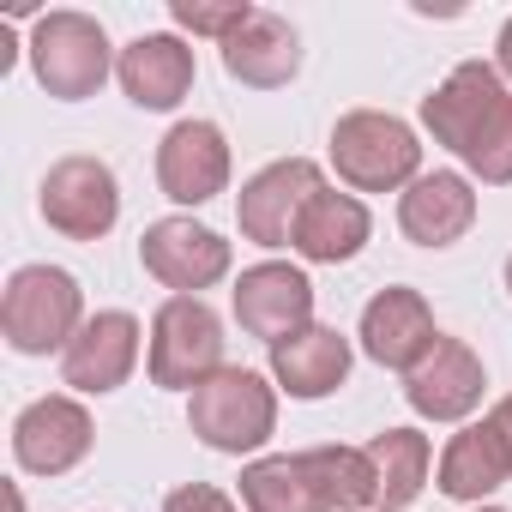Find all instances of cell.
<instances>
[{
    "instance_id": "6da1fadb",
    "label": "cell",
    "mask_w": 512,
    "mask_h": 512,
    "mask_svg": "<svg viewBox=\"0 0 512 512\" xmlns=\"http://www.w3.org/2000/svg\"><path fill=\"white\" fill-rule=\"evenodd\" d=\"M422 127L434 145H446L476 181L506 187L512 181V91L500 67L458 61L434 97H422Z\"/></svg>"
},
{
    "instance_id": "7a4b0ae2",
    "label": "cell",
    "mask_w": 512,
    "mask_h": 512,
    "mask_svg": "<svg viewBox=\"0 0 512 512\" xmlns=\"http://www.w3.org/2000/svg\"><path fill=\"white\" fill-rule=\"evenodd\" d=\"M187 428L211 446V452H260L278 428V392L253 374V368H217L205 386H193L187 404Z\"/></svg>"
},
{
    "instance_id": "3957f363",
    "label": "cell",
    "mask_w": 512,
    "mask_h": 512,
    "mask_svg": "<svg viewBox=\"0 0 512 512\" xmlns=\"http://www.w3.org/2000/svg\"><path fill=\"white\" fill-rule=\"evenodd\" d=\"M79 326H85V296H79L73 272H61V266L13 272L7 302H0V332H7V344L19 356H49V350L67 356Z\"/></svg>"
},
{
    "instance_id": "277c9868",
    "label": "cell",
    "mask_w": 512,
    "mask_h": 512,
    "mask_svg": "<svg viewBox=\"0 0 512 512\" xmlns=\"http://www.w3.org/2000/svg\"><path fill=\"white\" fill-rule=\"evenodd\" d=\"M332 163L356 193H392V187L416 181L422 145H416L410 121L380 115V109H350L332 127Z\"/></svg>"
},
{
    "instance_id": "5b68a950",
    "label": "cell",
    "mask_w": 512,
    "mask_h": 512,
    "mask_svg": "<svg viewBox=\"0 0 512 512\" xmlns=\"http://www.w3.org/2000/svg\"><path fill=\"white\" fill-rule=\"evenodd\" d=\"M109 37L91 13H43L31 25V73L49 97L61 103H79V97H97L103 79H109Z\"/></svg>"
},
{
    "instance_id": "8992f818",
    "label": "cell",
    "mask_w": 512,
    "mask_h": 512,
    "mask_svg": "<svg viewBox=\"0 0 512 512\" xmlns=\"http://www.w3.org/2000/svg\"><path fill=\"white\" fill-rule=\"evenodd\" d=\"M223 368V320L199 296H169L151 320V386L193 392Z\"/></svg>"
},
{
    "instance_id": "52a82bcc",
    "label": "cell",
    "mask_w": 512,
    "mask_h": 512,
    "mask_svg": "<svg viewBox=\"0 0 512 512\" xmlns=\"http://www.w3.org/2000/svg\"><path fill=\"white\" fill-rule=\"evenodd\" d=\"M37 205H43L49 229H61L67 241H103L121 217V187L103 157H61L43 175Z\"/></svg>"
},
{
    "instance_id": "ba28073f",
    "label": "cell",
    "mask_w": 512,
    "mask_h": 512,
    "mask_svg": "<svg viewBox=\"0 0 512 512\" xmlns=\"http://www.w3.org/2000/svg\"><path fill=\"white\" fill-rule=\"evenodd\" d=\"M139 266H145L163 290L199 296V290H211V284L229 272V241H223L217 229L193 223V217H163V223H151V229L139 235Z\"/></svg>"
},
{
    "instance_id": "9c48e42d",
    "label": "cell",
    "mask_w": 512,
    "mask_h": 512,
    "mask_svg": "<svg viewBox=\"0 0 512 512\" xmlns=\"http://www.w3.org/2000/svg\"><path fill=\"white\" fill-rule=\"evenodd\" d=\"M320 187H326L320 181V163H308V157L266 163L260 175L241 187V199H235L241 235L260 241V247H290V235H296V223H302V211H308V199Z\"/></svg>"
},
{
    "instance_id": "30bf717a",
    "label": "cell",
    "mask_w": 512,
    "mask_h": 512,
    "mask_svg": "<svg viewBox=\"0 0 512 512\" xmlns=\"http://www.w3.org/2000/svg\"><path fill=\"white\" fill-rule=\"evenodd\" d=\"M314 284L308 272L284 266V260H260V266H247L241 284H235V320L247 338H266V344H284L290 332L314 326Z\"/></svg>"
},
{
    "instance_id": "8fae6325",
    "label": "cell",
    "mask_w": 512,
    "mask_h": 512,
    "mask_svg": "<svg viewBox=\"0 0 512 512\" xmlns=\"http://www.w3.org/2000/svg\"><path fill=\"white\" fill-rule=\"evenodd\" d=\"M157 187L175 205H205L229 187V139L217 121H175L157 145Z\"/></svg>"
},
{
    "instance_id": "7c38bea8",
    "label": "cell",
    "mask_w": 512,
    "mask_h": 512,
    "mask_svg": "<svg viewBox=\"0 0 512 512\" xmlns=\"http://www.w3.org/2000/svg\"><path fill=\"white\" fill-rule=\"evenodd\" d=\"M91 440H97V428L79 398H37L13 422V458L31 476H67L91 452Z\"/></svg>"
},
{
    "instance_id": "4fadbf2b",
    "label": "cell",
    "mask_w": 512,
    "mask_h": 512,
    "mask_svg": "<svg viewBox=\"0 0 512 512\" xmlns=\"http://www.w3.org/2000/svg\"><path fill=\"white\" fill-rule=\"evenodd\" d=\"M482 362H476V350L470 344H458V338H446L440 332V344L404 374V398H410V410L416 416H428V422H464L476 404H482Z\"/></svg>"
},
{
    "instance_id": "5bb4252c",
    "label": "cell",
    "mask_w": 512,
    "mask_h": 512,
    "mask_svg": "<svg viewBox=\"0 0 512 512\" xmlns=\"http://www.w3.org/2000/svg\"><path fill=\"white\" fill-rule=\"evenodd\" d=\"M133 362H139V320H133L127 308H103V314H91V320L79 326V338L67 344L61 380H67L73 392H115V386H127Z\"/></svg>"
},
{
    "instance_id": "9a60e30c",
    "label": "cell",
    "mask_w": 512,
    "mask_h": 512,
    "mask_svg": "<svg viewBox=\"0 0 512 512\" xmlns=\"http://www.w3.org/2000/svg\"><path fill=\"white\" fill-rule=\"evenodd\" d=\"M434 344H440V332H434V314H428L422 290L392 284V290H380V296L362 308V350H368L380 368L410 374Z\"/></svg>"
},
{
    "instance_id": "2e32d148",
    "label": "cell",
    "mask_w": 512,
    "mask_h": 512,
    "mask_svg": "<svg viewBox=\"0 0 512 512\" xmlns=\"http://www.w3.org/2000/svg\"><path fill=\"white\" fill-rule=\"evenodd\" d=\"M115 73H121V91L139 103V109H175L187 91H193V49L181 43V37H169V31H151V37H133L127 49H121V61H115Z\"/></svg>"
},
{
    "instance_id": "e0dca14e",
    "label": "cell",
    "mask_w": 512,
    "mask_h": 512,
    "mask_svg": "<svg viewBox=\"0 0 512 512\" xmlns=\"http://www.w3.org/2000/svg\"><path fill=\"white\" fill-rule=\"evenodd\" d=\"M398 223L416 247H452L470 235L476 223V193L458 169H434V175H416L410 193L398 199Z\"/></svg>"
},
{
    "instance_id": "ac0fdd59",
    "label": "cell",
    "mask_w": 512,
    "mask_h": 512,
    "mask_svg": "<svg viewBox=\"0 0 512 512\" xmlns=\"http://www.w3.org/2000/svg\"><path fill=\"white\" fill-rule=\"evenodd\" d=\"M296 67H302V37L290 31V19L260 13V7H253V19L223 43V73L241 79V85H253V91L290 85Z\"/></svg>"
},
{
    "instance_id": "d6986e66",
    "label": "cell",
    "mask_w": 512,
    "mask_h": 512,
    "mask_svg": "<svg viewBox=\"0 0 512 512\" xmlns=\"http://www.w3.org/2000/svg\"><path fill=\"white\" fill-rule=\"evenodd\" d=\"M272 380L290 398H326L350 380V338L338 326H302L272 344Z\"/></svg>"
},
{
    "instance_id": "ffe728a7",
    "label": "cell",
    "mask_w": 512,
    "mask_h": 512,
    "mask_svg": "<svg viewBox=\"0 0 512 512\" xmlns=\"http://www.w3.org/2000/svg\"><path fill=\"white\" fill-rule=\"evenodd\" d=\"M368 229H374V223H368V205H362L356 193L320 187V193L308 199V211H302L290 247L302 253V260H314V266H338V260H356V253L368 247Z\"/></svg>"
},
{
    "instance_id": "44dd1931",
    "label": "cell",
    "mask_w": 512,
    "mask_h": 512,
    "mask_svg": "<svg viewBox=\"0 0 512 512\" xmlns=\"http://www.w3.org/2000/svg\"><path fill=\"white\" fill-rule=\"evenodd\" d=\"M241 506L247 512H332L308 452H272L241 470Z\"/></svg>"
},
{
    "instance_id": "7402d4cb",
    "label": "cell",
    "mask_w": 512,
    "mask_h": 512,
    "mask_svg": "<svg viewBox=\"0 0 512 512\" xmlns=\"http://www.w3.org/2000/svg\"><path fill=\"white\" fill-rule=\"evenodd\" d=\"M512 476V458H506V440L494 422H470L446 440L440 452V494L446 500H482L494 494L500 482Z\"/></svg>"
},
{
    "instance_id": "603a6c76",
    "label": "cell",
    "mask_w": 512,
    "mask_h": 512,
    "mask_svg": "<svg viewBox=\"0 0 512 512\" xmlns=\"http://www.w3.org/2000/svg\"><path fill=\"white\" fill-rule=\"evenodd\" d=\"M368 458H374V470H380V500H386V512H404V506L428 488V464H434L428 434H416V428H386V434H374Z\"/></svg>"
},
{
    "instance_id": "cb8c5ba5",
    "label": "cell",
    "mask_w": 512,
    "mask_h": 512,
    "mask_svg": "<svg viewBox=\"0 0 512 512\" xmlns=\"http://www.w3.org/2000/svg\"><path fill=\"white\" fill-rule=\"evenodd\" d=\"M308 464H314L332 512H368L380 500V470H374L368 446H314Z\"/></svg>"
},
{
    "instance_id": "d4e9b609",
    "label": "cell",
    "mask_w": 512,
    "mask_h": 512,
    "mask_svg": "<svg viewBox=\"0 0 512 512\" xmlns=\"http://www.w3.org/2000/svg\"><path fill=\"white\" fill-rule=\"evenodd\" d=\"M169 13H175L181 31H193V37H217V43H229V37L253 19L247 0H229V7H211V0H175Z\"/></svg>"
},
{
    "instance_id": "484cf974",
    "label": "cell",
    "mask_w": 512,
    "mask_h": 512,
    "mask_svg": "<svg viewBox=\"0 0 512 512\" xmlns=\"http://www.w3.org/2000/svg\"><path fill=\"white\" fill-rule=\"evenodd\" d=\"M163 512H241V506L223 488H211V482H187V488H175L163 500Z\"/></svg>"
},
{
    "instance_id": "4316f807",
    "label": "cell",
    "mask_w": 512,
    "mask_h": 512,
    "mask_svg": "<svg viewBox=\"0 0 512 512\" xmlns=\"http://www.w3.org/2000/svg\"><path fill=\"white\" fill-rule=\"evenodd\" d=\"M488 422L500 428V440H506V458H512V392H506V398L494 404V416H488Z\"/></svg>"
},
{
    "instance_id": "83f0119b",
    "label": "cell",
    "mask_w": 512,
    "mask_h": 512,
    "mask_svg": "<svg viewBox=\"0 0 512 512\" xmlns=\"http://www.w3.org/2000/svg\"><path fill=\"white\" fill-rule=\"evenodd\" d=\"M494 61H500V73L512 79V19L500 25V43H494Z\"/></svg>"
},
{
    "instance_id": "f1b7e54d",
    "label": "cell",
    "mask_w": 512,
    "mask_h": 512,
    "mask_svg": "<svg viewBox=\"0 0 512 512\" xmlns=\"http://www.w3.org/2000/svg\"><path fill=\"white\" fill-rule=\"evenodd\" d=\"M506 290H512V260H506Z\"/></svg>"
},
{
    "instance_id": "f546056e",
    "label": "cell",
    "mask_w": 512,
    "mask_h": 512,
    "mask_svg": "<svg viewBox=\"0 0 512 512\" xmlns=\"http://www.w3.org/2000/svg\"><path fill=\"white\" fill-rule=\"evenodd\" d=\"M476 512H506V506H476Z\"/></svg>"
}]
</instances>
